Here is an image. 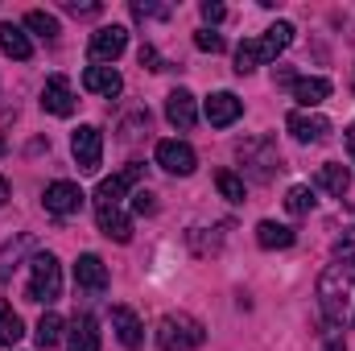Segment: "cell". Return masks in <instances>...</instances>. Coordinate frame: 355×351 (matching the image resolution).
I'll return each instance as SVG.
<instances>
[{
	"label": "cell",
	"instance_id": "obj_35",
	"mask_svg": "<svg viewBox=\"0 0 355 351\" xmlns=\"http://www.w3.org/2000/svg\"><path fill=\"white\" fill-rule=\"evenodd\" d=\"M198 12H202V21H207V25H219V21L227 17V8H223L219 0H202V4H198Z\"/></svg>",
	"mask_w": 355,
	"mask_h": 351
},
{
	"label": "cell",
	"instance_id": "obj_41",
	"mask_svg": "<svg viewBox=\"0 0 355 351\" xmlns=\"http://www.w3.org/2000/svg\"><path fill=\"white\" fill-rule=\"evenodd\" d=\"M0 153H4V137H0Z\"/></svg>",
	"mask_w": 355,
	"mask_h": 351
},
{
	"label": "cell",
	"instance_id": "obj_40",
	"mask_svg": "<svg viewBox=\"0 0 355 351\" xmlns=\"http://www.w3.org/2000/svg\"><path fill=\"white\" fill-rule=\"evenodd\" d=\"M4 203H8V182L0 178V207H4Z\"/></svg>",
	"mask_w": 355,
	"mask_h": 351
},
{
	"label": "cell",
	"instance_id": "obj_1",
	"mask_svg": "<svg viewBox=\"0 0 355 351\" xmlns=\"http://www.w3.org/2000/svg\"><path fill=\"white\" fill-rule=\"evenodd\" d=\"M318 306L331 327H355V261H339L318 277Z\"/></svg>",
	"mask_w": 355,
	"mask_h": 351
},
{
	"label": "cell",
	"instance_id": "obj_5",
	"mask_svg": "<svg viewBox=\"0 0 355 351\" xmlns=\"http://www.w3.org/2000/svg\"><path fill=\"white\" fill-rule=\"evenodd\" d=\"M240 162H244V174L252 178V182H268V178L281 170V153H277V145L268 137L244 141L240 145Z\"/></svg>",
	"mask_w": 355,
	"mask_h": 351
},
{
	"label": "cell",
	"instance_id": "obj_10",
	"mask_svg": "<svg viewBox=\"0 0 355 351\" xmlns=\"http://www.w3.org/2000/svg\"><path fill=\"white\" fill-rule=\"evenodd\" d=\"M128 46V29L124 25H103L91 33V62H116Z\"/></svg>",
	"mask_w": 355,
	"mask_h": 351
},
{
	"label": "cell",
	"instance_id": "obj_15",
	"mask_svg": "<svg viewBox=\"0 0 355 351\" xmlns=\"http://www.w3.org/2000/svg\"><path fill=\"white\" fill-rule=\"evenodd\" d=\"M166 120L174 124L178 132H190L194 128V120H198V108H194V95L190 91H170V99H166Z\"/></svg>",
	"mask_w": 355,
	"mask_h": 351
},
{
	"label": "cell",
	"instance_id": "obj_12",
	"mask_svg": "<svg viewBox=\"0 0 355 351\" xmlns=\"http://www.w3.org/2000/svg\"><path fill=\"white\" fill-rule=\"evenodd\" d=\"M42 108L50 116H71L75 112V91H71V79L67 75H50L46 87H42Z\"/></svg>",
	"mask_w": 355,
	"mask_h": 351
},
{
	"label": "cell",
	"instance_id": "obj_13",
	"mask_svg": "<svg viewBox=\"0 0 355 351\" xmlns=\"http://www.w3.org/2000/svg\"><path fill=\"white\" fill-rule=\"evenodd\" d=\"M240 116H244V99H240V95H232V91L207 95V120H211L215 128H227V124H236Z\"/></svg>",
	"mask_w": 355,
	"mask_h": 351
},
{
	"label": "cell",
	"instance_id": "obj_31",
	"mask_svg": "<svg viewBox=\"0 0 355 351\" xmlns=\"http://www.w3.org/2000/svg\"><path fill=\"white\" fill-rule=\"evenodd\" d=\"M194 46H198L202 54H223V37H219L215 29H198V33H194Z\"/></svg>",
	"mask_w": 355,
	"mask_h": 351
},
{
	"label": "cell",
	"instance_id": "obj_8",
	"mask_svg": "<svg viewBox=\"0 0 355 351\" xmlns=\"http://www.w3.org/2000/svg\"><path fill=\"white\" fill-rule=\"evenodd\" d=\"M42 203H46L50 215H79L83 203H87V194H83L75 182H50L46 194H42Z\"/></svg>",
	"mask_w": 355,
	"mask_h": 351
},
{
	"label": "cell",
	"instance_id": "obj_32",
	"mask_svg": "<svg viewBox=\"0 0 355 351\" xmlns=\"http://www.w3.org/2000/svg\"><path fill=\"white\" fill-rule=\"evenodd\" d=\"M132 211H137V215H153V211H157V194H153L149 186L132 190Z\"/></svg>",
	"mask_w": 355,
	"mask_h": 351
},
{
	"label": "cell",
	"instance_id": "obj_24",
	"mask_svg": "<svg viewBox=\"0 0 355 351\" xmlns=\"http://www.w3.org/2000/svg\"><path fill=\"white\" fill-rule=\"evenodd\" d=\"M33 339H37V348H58L62 343V318L54 310H46L37 318V327H33Z\"/></svg>",
	"mask_w": 355,
	"mask_h": 351
},
{
	"label": "cell",
	"instance_id": "obj_28",
	"mask_svg": "<svg viewBox=\"0 0 355 351\" xmlns=\"http://www.w3.org/2000/svg\"><path fill=\"white\" fill-rule=\"evenodd\" d=\"M285 211L289 215H310L314 211V190L310 186H289L285 190Z\"/></svg>",
	"mask_w": 355,
	"mask_h": 351
},
{
	"label": "cell",
	"instance_id": "obj_39",
	"mask_svg": "<svg viewBox=\"0 0 355 351\" xmlns=\"http://www.w3.org/2000/svg\"><path fill=\"white\" fill-rule=\"evenodd\" d=\"M322 351H347V343H343V339H335V343H327Z\"/></svg>",
	"mask_w": 355,
	"mask_h": 351
},
{
	"label": "cell",
	"instance_id": "obj_18",
	"mask_svg": "<svg viewBox=\"0 0 355 351\" xmlns=\"http://www.w3.org/2000/svg\"><path fill=\"white\" fill-rule=\"evenodd\" d=\"M67 351H99V323L91 314H75L67 331Z\"/></svg>",
	"mask_w": 355,
	"mask_h": 351
},
{
	"label": "cell",
	"instance_id": "obj_27",
	"mask_svg": "<svg viewBox=\"0 0 355 351\" xmlns=\"http://www.w3.org/2000/svg\"><path fill=\"white\" fill-rule=\"evenodd\" d=\"M186 240H190V248H194L198 257H207V252H219V244H223V223H219L211 236H207V228H190V236H186Z\"/></svg>",
	"mask_w": 355,
	"mask_h": 351
},
{
	"label": "cell",
	"instance_id": "obj_37",
	"mask_svg": "<svg viewBox=\"0 0 355 351\" xmlns=\"http://www.w3.org/2000/svg\"><path fill=\"white\" fill-rule=\"evenodd\" d=\"M62 8L75 12V17H95L99 12V4H79V0H62Z\"/></svg>",
	"mask_w": 355,
	"mask_h": 351
},
{
	"label": "cell",
	"instance_id": "obj_9",
	"mask_svg": "<svg viewBox=\"0 0 355 351\" xmlns=\"http://www.w3.org/2000/svg\"><path fill=\"white\" fill-rule=\"evenodd\" d=\"M157 166L162 170H170L178 178H190L198 170V157H194V149L186 145V141H157Z\"/></svg>",
	"mask_w": 355,
	"mask_h": 351
},
{
	"label": "cell",
	"instance_id": "obj_29",
	"mask_svg": "<svg viewBox=\"0 0 355 351\" xmlns=\"http://www.w3.org/2000/svg\"><path fill=\"white\" fill-rule=\"evenodd\" d=\"M215 186H219V194H223L227 203H244V178H240V174L219 170V174H215Z\"/></svg>",
	"mask_w": 355,
	"mask_h": 351
},
{
	"label": "cell",
	"instance_id": "obj_3",
	"mask_svg": "<svg viewBox=\"0 0 355 351\" xmlns=\"http://www.w3.org/2000/svg\"><path fill=\"white\" fill-rule=\"evenodd\" d=\"M62 293V268L54 252H33L29 257V285H25V302H58Z\"/></svg>",
	"mask_w": 355,
	"mask_h": 351
},
{
	"label": "cell",
	"instance_id": "obj_23",
	"mask_svg": "<svg viewBox=\"0 0 355 351\" xmlns=\"http://www.w3.org/2000/svg\"><path fill=\"white\" fill-rule=\"evenodd\" d=\"M257 244H261V248H289V244H293V228L272 223V219H261V223H257Z\"/></svg>",
	"mask_w": 355,
	"mask_h": 351
},
{
	"label": "cell",
	"instance_id": "obj_16",
	"mask_svg": "<svg viewBox=\"0 0 355 351\" xmlns=\"http://www.w3.org/2000/svg\"><path fill=\"white\" fill-rule=\"evenodd\" d=\"M75 281H79V289H87V293H103V289H107V264L99 261L95 252H83V257L75 261Z\"/></svg>",
	"mask_w": 355,
	"mask_h": 351
},
{
	"label": "cell",
	"instance_id": "obj_20",
	"mask_svg": "<svg viewBox=\"0 0 355 351\" xmlns=\"http://www.w3.org/2000/svg\"><path fill=\"white\" fill-rule=\"evenodd\" d=\"M0 50H4L8 58H17V62H29V58H33V42H29L25 29L12 25V21H0Z\"/></svg>",
	"mask_w": 355,
	"mask_h": 351
},
{
	"label": "cell",
	"instance_id": "obj_7",
	"mask_svg": "<svg viewBox=\"0 0 355 351\" xmlns=\"http://www.w3.org/2000/svg\"><path fill=\"white\" fill-rule=\"evenodd\" d=\"M285 128H289V137L302 141V145H318V141L331 137V120H327L322 112H289V116H285Z\"/></svg>",
	"mask_w": 355,
	"mask_h": 351
},
{
	"label": "cell",
	"instance_id": "obj_21",
	"mask_svg": "<svg viewBox=\"0 0 355 351\" xmlns=\"http://www.w3.org/2000/svg\"><path fill=\"white\" fill-rule=\"evenodd\" d=\"M327 95H331V79H318V75H310V79H297V83H293V99L302 103V112L318 108Z\"/></svg>",
	"mask_w": 355,
	"mask_h": 351
},
{
	"label": "cell",
	"instance_id": "obj_26",
	"mask_svg": "<svg viewBox=\"0 0 355 351\" xmlns=\"http://www.w3.org/2000/svg\"><path fill=\"white\" fill-rule=\"evenodd\" d=\"M25 29H33L42 42H54V37H58V17H50V12L33 8V12H25Z\"/></svg>",
	"mask_w": 355,
	"mask_h": 351
},
{
	"label": "cell",
	"instance_id": "obj_14",
	"mask_svg": "<svg viewBox=\"0 0 355 351\" xmlns=\"http://www.w3.org/2000/svg\"><path fill=\"white\" fill-rule=\"evenodd\" d=\"M112 331H116V339L128 351H137L145 343V327H141V318H137L128 306H112Z\"/></svg>",
	"mask_w": 355,
	"mask_h": 351
},
{
	"label": "cell",
	"instance_id": "obj_6",
	"mask_svg": "<svg viewBox=\"0 0 355 351\" xmlns=\"http://www.w3.org/2000/svg\"><path fill=\"white\" fill-rule=\"evenodd\" d=\"M71 153H75V166L83 174H99V162H103V132L95 124H79L75 137H71Z\"/></svg>",
	"mask_w": 355,
	"mask_h": 351
},
{
	"label": "cell",
	"instance_id": "obj_34",
	"mask_svg": "<svg viewBox=\"0 0 355 351\" xmlns=\"http://www.w3.org/2000/svg\"><path fill=\"white\" fill-rule=\"evenodd\" d=\"M132 17H137V21H145V17H170V8H166V4H145V0H132Z\"/></svg>",
	"mask_w": 355,
	"mask_h": 351
},
{
	"label": "cell",
	"instance_id": "obj_33",
	"mask_svg": "<svg viewBox=\"0 0 355 351\" xmlns=\"http://www.w3.org/2000/svg\"><path fill=\"white\" fill-rule=\"evenodd\" d=\"M335 257H339V261H355V228H347V232L335 240Z\"/></svg>",
	"mask_w": 355,
	"mask_h": 351
},
{
	"label": "cell",
	"instance_id": "obj_38",
	"mask_svg": "<svg viewBox=\"0 0 355 351\" xmlns=\"http://www.w3.org/2000/svg\"><path fill=\"white\" fill-rule=\"evenodd\" d=\"M343 141H347V153H352V162H355V124L343 128Z\"/></svg>",
	"mask_w": 355,
	"mask_h": 351
},
{
	"label": "cell",
	"instance_id": "obj_4",
	"mask_svg": "<svg viewBox=\"0 0 355 351\" xmlns=\"http://www.w3.org/2000/svg\"><path fill=\"white\" fill-rule=\"evenodd\" d=\"M207 343V331L190 314H166L157 323V348L162 351H194Z\"/></svg>",
	"mask_w": 355,
	"mask_h": 351
},
{
	"label": "cell",
	"instance_id": "obj_11",
	"mask_svg": "<svg viewBox=\"0 0 355 351\" xmlns=\"http://www.w3.org/2000/svg\"><path fill=\"white\" fill-rule=\"evenodd\" d=\"M141 174H145V166H124L120 174L103 178V182H99V190H95V207H120L124 190H128V186H137Z\"/></svg>",
	"mask_w": 355,
	"mask_h": 351
},
{
	"label": "cell",
	"instance_id": "obj_19",
	"mask_svg": "<svg viewBox=\"0 0 355 351\" xmlns=\"http://www.w3.org/2000/svg\"><path fill=\"white\" fill-rule=\"evenodd\" d=\"M83 87H87L91 95L112 99V95H120L124 79H120V71H116V67H87V71H83Z\"/></svg>",
	"mask_w": 355,
	"mask_h": 351
},
{
	"label": "cell",
	"instance_id": "obj_2",
	"mask_svg": "<svg viewBox=\"0 0 355 351\" xmlns=\"http://www.w3.org/2000/svg\"><path fill=\"white\" fill-rule=\"evenodd\" d=\"M293 46V25L289 21H277V25H268L261 37H248V42H240V50H236V75H252L257 67H268L277 54H285Z\"/></svg>",
	"mask_w": 355,
	"mask_h": 351
},
{
	"label": "cell",
	"instance_id": "obj_17",
	"mask_svg": "<svg viewBox=\"0 0 355 351\" xmlns=\"http://www.w3.org/2000/svg\"><path fill=\"white\" fill-rule=\"evenodd\" d=\"M95 223H99V232H103L107 240H116V244H128V240H132V219H128L120 207H95Z\"/></svg>",
	"mask_w": 355,
	"mask_h": 351
},
{
	"label": "cell",
	"instance_id": "obj_22",
	"mask_svg": "<svg viewBox=\"0 0 355 351\" xmlns=\"http://www.w3.org/2000/svg\"><path fill=\"white\" fill-rule=\"evenodd\" d=\"M318 186H322L327 194L343 198V194L352 190V170H347V166H339V162H327V166H318Z\"/></svg>",
	"mask_w": 355,
	"mask_h": 351
},
{
	"label": "cell",
	"instance_id": "obj_30",
	"mask_svg": "<svg viewBox=\"0 0 355 351\" xmlns=\"http://www.w3.org/2000/svg\"><path fill=\"white\" fill-rule=\"evenodd\" d=\"M29 244H33V240H29V236H21V240H17V244H12V240H8V244H4V252H0V277H8V273H12V264H17V257H21V252H25V248H29Z\"/></svg>",
	"mask_w": 355,
	"mask_h": 351
},
{
	"label": "cell",
	"instance_id": "obj_25",
	"mask_svg": "<svg viewBox=\"0 0 355 351\" xmlns=\"http://www.w3.org/2000/svg\"><path fill=\"white\" fill-rule=\"evenodd\" d=\"M25 335V323H21V314L0 298V348H12L17 339Z\"/></svg>",
	"mask_w": 355,
	"mask_h": 351
},
{
	"label": "cell",
	"instance_id": "obj_36",
	"mask_svg": "<svg viewBox=\"0 0 355 351\" xmlns=\"http://www.w3.org/2000/svg\"><path fill=\"white\" fill-rule=\"evenodd\" d=\"M141 67H145V71H166V67H162V58H157V50H153V46H141Z\"/></svg>",
	"mask_w": 355,
	"mask_h": 351
}]
</instances>
